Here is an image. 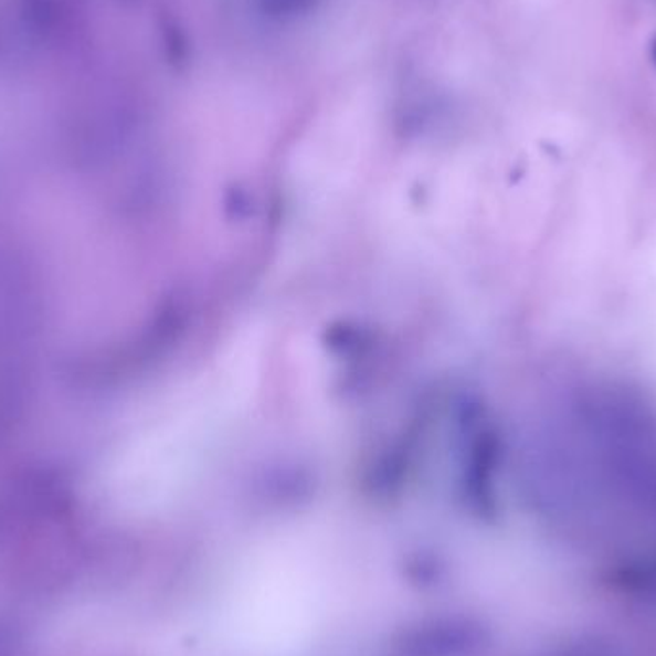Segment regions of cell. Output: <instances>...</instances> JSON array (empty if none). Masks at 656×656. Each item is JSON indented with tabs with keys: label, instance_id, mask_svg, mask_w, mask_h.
Instances as JSON below:
<instances>
[{
	"label": "cell",
	"instance_id": "1",
	"mask_svg": "<svg viewBox=\"0 0 656 656\" xmlns=\"http://www.w3.org/2000/svg\"><path fill=\"white\" fill-rule=\"evenodd\" d=\"M314 4L315 0H260L263 12L275 20H286V18L306 14L307 10L314 8Z\"/></svg>",
	"mask_w": 656,
	"mask_h": 656
},
{
	"label": "cell",
	"instance_id": "2",
	"mask_svg": "<svg viewBox=\"0 0 656 656\" xmlns=\"http://www.w3.org/2000/svg\"><path fill=\"white\" fill-rule=\"evenodd\" d=\"M649 54H650V62H653V66L656 67V35L653 36V41H650Z\"/></svg>",
	"mask_w": 656,
	"mask_h": 656
}]
</instances>
